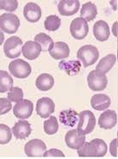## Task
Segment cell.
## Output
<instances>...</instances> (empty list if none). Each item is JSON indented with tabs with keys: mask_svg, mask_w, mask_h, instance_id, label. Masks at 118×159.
Instances as JSON below:
<instances>
[{
	"mask_svg": "<svg viewBox=\"0 0 118 159\" xmlns=\"http://www.w3.org/2000/svg\"><path fill=\"white\" fill-rule=\"evenodd\" d=\"M107 144L103 139H95L91 142L85 143L78 150L80 157H103L107 153Z\"/></svg>",
	"mask_w": 118,
	"mask_h": 159,
	"instance_id": "1",
	"label": "cell"
},
{
	"mask_svg": "<svg viewBox=\"0 0 118 159\" xmlns=\"http://www.w3.org/2000/svg\"><path fill=\"white\" fill-rule=\"evenodd\" d=\"M77 57L82 61L85 68L90 67L96 63L98 59V49L92 45H85L79 49L77 53Z\"/></svg>",
	"mask_w": 118,
	"mask_h": 159,
	"instance_id": "2",
	"label": "cell"
},
{
	"mask_svg": "<svg viewBox=\"0 0 118 159\" xmlns=\"http://www.w3.org/2000/svg\"><path fill=\"white\" fill-rule=\"evenodd\" d=\"M79 117L78 130L85 135L91 133L94 130L97 123L94 113L89 110H85L79 113Z\"/></svg>",
	"mask_w": 118,
	"mask_h": 159,
	"instance_id": "3",
	"label": "cell"
},
{
	"mask_svg": "<svg viewBox=\"0 0 118 159\" xmlns=\"http://www.w3.org/2000/svg\"><path fill=\"white\" fill-rule=\"evenodd\" d=\"M9 70L12 75L18 79H25L31 74L30 65L22 59L12 61L9 65Z\"/></svg>",
	"mask_w": 118,
	"mask_h": 159,
	"instance_id": "4",
	"label": "cell"
},
{
	"mask_svg": "<svg viewBox=\"0 0 118 159\" xmlns=\"http://www.w3.org/2000/svg\"><path fill=\"white\" fill-rule=\"evenodd\" d=\"M23 41L18 36H11L8 38L4 45L5 56L10 59L17 58L23 52Z\"/></svg>",
	"mask_w": 118,
	"mask_h": 159,
	"instance_id": "5",
	"label": "cell"
},
{
	"mask_svg": "<svg viewBox=\"0 0 118 159\" xmlns=\"http://www.w3.org/2000/svg\"><path fill=\"white\" fill-rule=\"evenodd\" d=\"M20 26V20L17 16L12 13H4L0 16V28L2 31L14 34Z\"/></svg>",
	"mask_w": 118,
	"mask_h": 159,
	"instance_id": "6",
	"label": "cell"
},
{
	"mask_svg": "<svg viewBox=\"0 0 118 159\" xmlns=\"http://www.w3.org/2000/svg\"><path fill=\"white\" fill-rule=\"evenodd\" d=\"M24 151L28 157H42L47 151V146L41 139H32L25 144Z\"/></svg>",
	"mask_w": 118,
	"mask_h": 159,
	"instance_id": "7",
	"label": "cell"
},
{
	"mask_svg": "<svg viewBox=\"0 0 118 159\" xmlns=\"http://www.w3.org/2000/svg\"><path fill=\"white\" fill-rule=\"evenodd\" d=\"M70 31L72 36L77 40L85 38L89 31V26L87 22L82 17H77L72 21L70 25Z\"/></svg>",
	"mask_w": 118,
	"mask_h": 159,
	"instance_id": "8",
	"label": "cell"
},
{
	"mask_svg": "<svg viewBox=\"0 0 118 159\" xmlns=\"http://www.w3.org/2000/svg\"><path fill=\"white\" fill-rule=\"evenodd\" d=\"M65 141L68 147L72 150H79L85 142V135L81 133L78 129L67 131Z\"/></svg>",
	"mask_w": 118,
	"mask_h": 159,
	"instance_id": "9",
	"label": "cell"
},
{
	"mask_svg": "<svg viewBox=\"0 0 118 159\" xmlns=\"http://www.w3.org/2000/svg\"><path fill=\"white\" fill-rule=\"evenodd\" d=\"M87 82L91 90L103 91L108 85V78L106 75H100L96 70H93L87 76Z\"/></svg>",
	"mask_w": 118,
	"mask_h": 159,
	"instance_id": "10",
	"label": "cell"
},
{
	"mask_svg": "<svg viewBox=\"0 0 118 159\" xmlns=\"http://www.w3.org/2000/svg\"><path fill=\"white\" fill-rule=\"evenodd\" d=\"M34 110V105L28 99H23L13 107V112L16 118L20 119H28Z\"/></svg>",
	"mask_w": 118,
	"mask_h": 159,
	"instance_id": "11",
	"label": "cell"
},
{
	"mask_svg": "<svg viewBox=\"0 0 118 159\" xmlns=\"http://www.w3.org/2000/svg\"><path fill=\"white\" fill-rule=\"evenodd\" d=\"M55 102L47 97L41 98L36 103V112L42 119H47L53 114L55 111Z\"/></svg>",
	"mask_w": 118,
	"mask_h": 159,
	"instance_id": "12",
	"label": "cell"
},
{
	"mask_svg": "<svg viewBox=\"0 0 118 159\" xmlns=\"http://www.w3.org/2000/svg\"><path fill=\"white\" fill-rule=\"evenodd\" d=\"M79 6L80 3L78 0H61L58 4V10L61 16H72L78 12Z\"/></svg>",
	"mask_w": 118,
	"mask_h": 159,
	"instance_id": "13",
	"label": "cell"
},
{
	"mask_svg": "<svg viewBox=\"0 0 118 159\" xmlns=\"http://www.w3.org/2000/svg\"><path fill=\"white\" fill-rule=\"evenodd\" d=\"M42 9L35 3H28L24 8V16L25 19L30 23L38 22L42 17Z\"/></svg>",
	"mask_w": 118,
	"mask_h": 159,
	"instance_id": "14",
	"label": "cell"
},
{
	"mask_svg": "<svg viewBox=\"0 0 118 159\" xmlns=\"http://www.w3.org/2000/svg\"><path fill=\"white\" fill-rule=\"evenodd\" d=\"M117 123V115L113 110H107L103 112L98 119L99 126L103 129L109 130L116 126Z\"/></svg>",
	"mask_w": 118,
	"mask_h": 159,
	"instance_id": "15",
	"label": "cell"
},
{
	"mask_svg": "<svg viewBox=\"0 0 118 159\" xmlns=\"http://www.w3.org/2000/svg\"><path fill=\"white\" fill-rule=\"evenodd\" d=\"M31 131L32 129L30 124L28 123V121H25V120L17 121L12 127V132L15 135L16 139L21 140L27 139L31 134Z\"/></svg>",
	"mask_w": 118,
	"mask_h": 159,
	"instance_id": "16",
	"label": "cell"
},
{
	"mask_svg": "<svg viewBox=\"0 0 118 159\" xmlns=\"http://www.w3.org/2000/svg\"><path fill=\"white\" fill-rule=\"evenodd\" d=\"M93 34L96 39L100 42H104L109 39L110 35V27L105 21L99 20L93 26Z\"/></svg>",
	"mask_w": 118,
	"mask_h": 159,
	"instance_id": "17",
	"label": "cell"
},
{
	"mask_svg": "<svg viewBox=\"0 0 118 159\" xmlns=\"http://www.w3.org/2000/svg\"><path fill=\"white\" fill-rule=\"evenodd\" d=\"M42 48L35 41H28L23 47V55L28 60H35L40 56Z\"/></svg>",
	"mask_w": 118,
	"mask_h": 159,
	"instance_id": "18",
	"label": "cell"
},
{
	"mask_svg": "<svg viewBox=\"0 0 118 159\" xmlns=\"http://www.w3.org/2000/svg\"><path fill=\"white\" fill-rule=\"evenodd\" d=\"M110 104H111L110 98L106 94L98 93L91 97V107L97 111H104L105 109L110 107Z\"/></svg>",
	"mask_w": 118,
	"mask_h": 159,
	"instance_id": "19",
	"label": "cell"
},
{
	"mask_svg": "<svg viewBox=\"0 0 118 159\" xmlns=\"http://www.w3.org/2000/svg\"><path fill=\"white\" fill-rule=\"evenodd\" d=\"M49 54L55 60L66 59L70 55V48L66 43L57 42L49 51Z\"/></svg>",
	"mask_w": 118,
	"mask_h": 159,
	"instance_id": "20",
	"label": "cell"
},
{
	"mask_svg": "<svg viewBox=\"0 0 118 159\" xmlns=\"http://www.w3.org/2000/svg\"><path fill=\"white\" fill-rule=\"evenodd\" d=\"M116 61V57L113 54L104 56L103 59L100 60V61L96 68V71L98 72L100 75H105L106 73H108L114 67Z\"/></svg>",
	"mask_w": 118,
	"mask_h": 159,
	"instance_id": "21",
	"label": "cell"
},
{
	"mask_svg": "<svg viewBox=\"0 0 118 159\" xmlns=\"http://www.w3.org/2000/svg\"><path fill=\"white\" fill-rule=\"evenodd\" d=\"M55 84L54 77L49 74H42L37 77L36 81V88L41 91H48L50 90Z\"/></svg>",
	"mask_w": 118,
	"mask_h": 159,
	"instance_id": "22",
	"label": "cell"
},
{
	"mask_svg": "<svg viewBox=\"0 0 118 159\" xmlns=\"http://www.w3.org/2000/svg\"><path fill=\"white\" fill-rule=\"evenodd\" d=\"M98 15V9L97 6L91 2H87L82 6L80 11V16L86 22H91L95 19Z\"/></svg>",
	"mask_w": 118,
	"mask_h": 159,
	"instance_id": "23",
	"label": "cell"
},
{
	"mask_svg": "<svg viewBox=\"0 0 118 159\" xmlns=\"http://www.w3.org/2000/svg\"><path fill=\"white\" fill-rule=\"evenodd\" d=\"M35 42L41 45L42 51H50L55 46V43L50 36L45 33H39L35 37Z\"/></svg>",
	"mask_w": 118,
	"mask_h": 159,
	"instance_id": "24",
	"label": "cell"
},
{
	"mask_svg": "<svg viewBox=\"0 0 118 159\" xmlns=\"http://www.w3.org/2000/svg\"><path fill=\"white\" fill-rule=\"evenodd\" d=\"M59 119H60V122L63 125L72 127L76 124V121L78 119V113L72 109L65 110L60 112Z\"/></svg>",
	"mask_w": 118,
	"mask_h": 159,
	"instance_id": "25",
	"label": "cell"
},
{
	"mask_svg": "<svg viewBox=\"0 0 118 159\" xmlns=\"http://www.w3.org/2000/svg\"><path fill=\"white\" fill-rule=\"evenodd\" d=\"M13 88V80L11 76L4 70L0 71V92L4 93Z\"/></svg>",
	"mask_w": 118,
	"mask_h": 159,
	"instance_id": "26",
	"label": "cell"
},
{
	"mask_svg": "<svg viewBox=\"0 0 118 159\" xmlns=\"http://www.w3.org/2000/svg\"><path fill=\"white\" fill-rule=\"evenodd\" d=\"M59 129L58 120L55 116L49 117V119L44 121V131L48 135H54Z\"/></svg>",
	"mask_w": 118,
	"mask_h": 159,
	"instance_id": "27",
	"label": "cell"
},
{
	"mask_svg": "<svg viewBox=\"0 0 118 159\" xmlns=\"http://www.w3.org/2000/svg\"><path fill=\"white\" fill-rule=\"evenodd\" d=\"M61 24V20L55 15L48 16L44 22V27L48 31H56Z\"/></svg>",
	"mask_w": 118,
	"mask_h": 159,
	"instance_id": "28",
	"label": "cell"
},
{
	"mask_svg": "<svg viewBox=\"0 0 118 159\" xmlns=\"http://www.w3.org/2000/svg\"><path fill=\"white\" fill-rule=\"evenodd\" d=\"M11 131L8 125L1 124L0 125V143L5 144L11 140Z\"/></svg>",
	"mask_w": 118,
	"mask_h": 159,
	"instance_id": "29",
	"label": "cell"
},
{
	"mask_svg": "<svg viewBox=\"0 0 118 159\" xmlns=\"http://www.w3.org/2000/svg\"><path fill=\"white\" fill-rule=\"evenodd\" d=\"M7 94H8V99L11 102H19L21 100H23V98H24L23 90L16 87H13Z\"/></svg>",
	"mask_w": 118,
	"mask_h": 159,
	"instance_id": "30",
	"label": "cell"
},
{
	"mask_svg": "<svg viewBox=\"0 0 118 159\" xmlns=\"http://www.w3.org/2000/svg\"><path fill=\"white\" fill-rule=\"evenodd\" d=\"M18 2L16 0H1L0 8L7 11H14L17 9Z\"/></svg>",
	"mask_w": 118,
	"mask_h": 159,
	"instance_id": "31",
	"label": "cell"
},
{
	"mask_svg": "<svg viewBox=\"0 0 118 159\" xmlns=\"http://www.w3.org/2000/svg\"><path fill=\"white\" fill-rule=\"evenodd\" d=\"M11 102V100L4 99V98H1L0 99V114L1 115L5 114L6 112L11 111V109L12 108Z\"/></svg>",
	"mask_w": 118,
	"mask_h": 159,
	"instance_id": "32",
	"label": "cell"
},
{
	"mask_svg": "<svg viewBox=\"0 0 118 159\" xmlns=\"http://www.w3.org/2000/svg\"><path fill=\"white\" fill-rule=\"evenodd\" d=\"M44 157H65L64 153L58 149H51L45 152Z\"/></svg>",
	"mask_w": 118,
	"mask_h": 159,
	"instance_id": "33",
	"label": "cell"
},
{
	"mask_svg": "<svg viewBox=\"0 0 118 159\" xmlns=\"http://www.w3.org/2000/svg\"><path fill=\"white\" fill-rule=\"evenodd\" d=\"M110 151L111 156H113L114 157H117V142H116V139H113L112 142L110 143Z\"/></svg>",
	"mask_w": 118,
	"mask_h": 159,
	"instance_id": "34",
	"label": "cell"
},
{
	"mask_svg": "<svg viewBox=\"0 0 118 159\" xmlns=\"http://www.w3.org/2000/svg\"><path fill=\"white\" fill-rule=\"evenodd\" d=\"M112 33L116 37H117V43H118V22H115L113 26H112Z\"/></svg>",
	"mask_w": 118,
	"mask_h": 159,
	"instance_id": "35",
	"label": "cell"
},
{
	"mask_svg": "<svg viewBox=\"0 0 118 159\" xmlns=\"http://www.w3.org/2000/svg\"><path fill=\"white\" fill-rule=\"evenodd\" d=\"M116 142H117V146H118V131H117V139H116Z\"/></svg>",
	"mask_w": 118,
	"mask_h": 159,
	"instance_id": "36",
	"label": "cell"
},
{
	"mask_svg": "<svg viewBox=\"0 0 118 159\" xmlns=\"http://www.w3.org/2000/svg\"><path fill=\"white\" fill-rule=\"evenodd\" d=\"M117 60H118V48H117Z\"/></svg>",
	"mask_w": 118,
	"mask_h": 159,
	"instance_id": "37",
	"label": "cell"
}]
</instances>
